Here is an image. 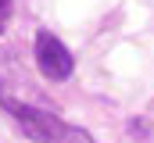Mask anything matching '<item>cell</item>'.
Wrapping results in <instances>:
<instances>
[{
  "label": "cell",
  "mask_w": 154,
  "mask_h": 143,
  "mask_svg": "<svg viewBox=\"0 0 154 143\" xmlns=\"http://www.w3.org/2000/svg\"><path fill=\"white\" fill-rule=\"evenodd\" d=\"M0 107H4L18 125H22V132H25L32 143H97L86 129H79V125H72V122H65V118L54 114V111L22 104V100L4 97V93H0Z\"/></svg>",
  "instance_id": "1"
},
{
  "label": "cell",
  "mask_w": 154,
  "mask_h": 143,
  "mask_svg": "<svg viewBox=\"0 0 154 143\" xmlns=\"http://www.w3.org/2000/svg\"><path fill=\"white\" fill-rule=\"evenodd\" d=\"M36 68L50 82H65L75 72V57L68 54V47L50 32V29H39L36 32Z\"/></svg>",
  "instance_id": "2"
},
{
  "label": "cell",
  "mask_w": 154,
  "mask_h": 143,
  "mask_svg": "<svg viewBox=\"0 0 154 143\" xmlns=\"http://www.w3.org/2000/svg\"><path fill=\"white\" fill-rule=\"evenodd\" d=\"M11 11H14V7H11V0H0V32L7 29V22H11Z\"/></svg>",
  "instance_id": "3"
}]
</instances>
